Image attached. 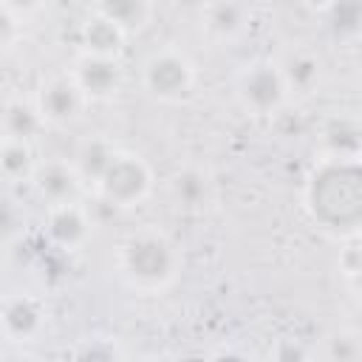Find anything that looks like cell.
<instances>
[{
  "mask_svg": "<svg viewBox=\"0 0 362 362\" xmlns=\"http://www.w3.org/2000/svg\"><path fill=\"white\" fill-rule=\"evenodd\" d=\"M42 235L59 252H79L93 238V218L82 204L51 206L42 215Z\"/></svg>",
  "mask_w": 362,
  "mask_h": 362,
  "instance_id": "10",
  "label": "cell"
},
{
  "mask_svg": "<svg viewBox=\"0 0 362 362\" xmlns=\"http://www.w3.org/2000/svg\"><path fill=\"white\" fill-rule=\"evenodd\" d=\"M68 362H127L124 348L119 345L116 337L107 334H88L74 342Z\"/></svg>",
  "mask_w": 362,
  "mask_h": 362,
  "instance_id": "21",
  "label": "cell"
},
{
  "mask_svg": "<svg viewBox=\"0 0 362 362\" xmlns=\"http://www.w3.org/2000/svg\"><path fill=\"white\" fill-rule=\"evenodd\" d=\"M206 362H255V356L246 351H238V348H223V351H215L212 356H206Z\"/></svg>",
  "mask_w": 362,
  "mask_h": 362,
  "instance_id": "26",
  "label": "cell"
},
{
  "mask_svg": "<svg viewBox=\"0 0 362 362\" xmlns=\"http://www.w3.org/2000/svg\"><path fill=\"white\" fill-rule=\"evenodd\" d=\"M198 85V68L187 51L161 45L141 62V90L161 105H184Z\"/></svg>",
  "mask_w": 362,
  "mask_h": 362,
  "instance_id": "4",
  "label": "cell"
},
{
  "mask_svg": "<svg viewBox=\"0 0 362 362\" xmlns=\"http://www.w3.org/2000/svg\"><path fill=\"white\" fill-rule=\"evenodd\" d=\"M37 170H40V158H37L34 144L8 141V139L0 141V173L8 184H28L31 187Z\"/></svg>",
  "mask_w": 362,
  "mask_h": 362,
  "instance_id": "20",
  "label": "cell"
},
{
  "mask_svg": "<svg viewBox=\"0 0 362 362\" xmlns=\"http://www.w3.org/2000/svg\"><path fill=\"white\" fill-rule=\"evenodd\" d=\"M119 150H122V147H116L113 139H107V136H88V139H82V141L76 144L71 161H74L76 173L82 175V181L88 184L90 192H93V187L99 184V178L110 170V164L116 161Z\"/></svg>",
  "mask_w": 362,
  "mask_h": 362,
  "instance_id": "15",
  "label": "cell"
},
{
  "mask_svg": "<svg viewBox=\"0 0 362 362\" xmlns=\"http://www.w3.org/2000/svg\"><path fill=\"white\" fill-rule=\"evenodd\" d=\"M90 8L105 20L116 23L127 37L144 31L156 17V6L150 0H105V3H93Z\"/></svg>",
  "mask_w": 362,
  "mask_h": 362,
  "instance_id": "18",
  "label": "cell"
},
{
  "mask_svg": "<svg viewBox=\"0 0 362 362\" xmlns=\"http://www.w3.org/2000/svg\"><path fill=\"white\" fill-rule=\"evenodd\" d=\"M303 212L328 238H362V158H317L303 178Z\"/></svg>",
  "mask_w": 362,
  "mask_h": 362,
  "instance_id": "1",
  "label": "cell"
},
{
  "mask_svg": "<svg viewBox=\"0 0 362 362\" xmlns=\"http://www.w3.org/2000/svg\"><path fill=\"white\" fill-rule=\"evenodd\" d=\"M68 71L90 105L93 102H110L124 85V68L119 59L76 54V59L71 62Z\"/></svg>",
  "mask_w": 362,
  "mask_h": 362,
  "instance_id": "11",
  "label": "cell"
},
{
  "mask_svg": "<svg viewBox=\"0 0 362 362\" xmlns=\"http://www.w3.org/2000/svg\"><path fill=\"white\" fill-rule=\"evenodd\" d=\"M45 127H74L85 107L90 105L85 99V93L79 90V85L74 82L71 71H62V74H51L45 79L37 82L34 93H31Z\"/></svg>",
  "mask_w": 362,
  "mask_h": 362,
  "instance_id": "6",
  "label": "cell"
},
{
  "mask_svg": "<svg viewBox=\"0 0 362 362\" xmlns=\"http://www.w3.org/2000/svg\"><path fill=\"white\" fill-rule=\"evenodd\" d=\"M116 272L122 283L136 294H164L184 272V255L178 243L156 229L144 226L130 232L116 249Z\"/></svg>",
  "mask_w": 362,
  "mask_h": 362,
  "instance_id": "2",
  "label": "cell"
},
{
  "mask_svg": "<svg viewBox=\"0 0 362 362\" xmlns=\"http://www.w3.org/2000/svg\"><path fill=\"white\" fill-rule=\"evenodd\" d=\"M3 139L8 141H25V144H37L40 133L48 130L34 99H23V96H8L3 102Z\"/></svg>",
  "mask_w": 362,
  "mask_h": 362,
  "instance_id": "16",
  "label": "cell"
},
{
  "mask_svg": "<svg viewBox=\"0 0 362 362\" xmlns=\"http://www.w3.org/2000/svg\"><path fill=\"white\" fill-rule=\"evenodd\" d=\"M31 189L45 204V209H51V206H65V204H82L88 184L82 181L71 158H45L40 161Z\"/></svg>",
  "mask_w": 362,
  "mask_h": 362,
  "instance_id": "9",
  "label": "cell"
},
{
  "mask_svg": "<svg viewBox=\"0 0 362 362\" xmlns=\"http://www.w3.org/2000/svg\"><path fill=\"white\" fill-rule=\"evenodd\" d=\"M266 356H269V362H314L311 348L300 337H291V334L277 337L269 345V354Z\"/></svg>",
  "mask_w": 362,
  "mask_h": 362,
  "instance_id": "23",
  "label": "cell"
},
{
  "mask_svg": "<svg viewBox=\"0 0 362 362\" xmlns=\"http://www.w3.org/2000/svg\"><path fill=\"white\" fill-rule=\"evenodd\" d=\"M359 351L362 348H359L356 337H351V334H334L331 342H328V356L334 362H356Z\"/></svg>",
  "mask_w": 362,
  "mask_h": 362,
  "instance_id": "25",
  "label": "cell"
},
{
  "mask_svg": "<svg viewBox=\"0 0 362 362\" xmlns=\"http://www.w3.org/2000/svg\"><path fill=\"white\" fill-rule=\"evenodd\" d=\"M48 328V308L34 291H8L0 305V331L8 348H25Z\"/></svg>",
  "mask_w": 362,
  "mask_h": 362,
  "instance_id": "7",
  "label": "cell"
},
{
  "mask_svg": "<svg viewBox=\"0 0 362 362\" xmlns=\"http://www.w3.org/2000/svg\"><path fill=\"white\" fill-rule=\"evenodd\" d=\"M317 158H362V116H325L317 127Z\"/></svg>",
  "mask_w": 362,
  "mask_h": 362,
  "instance_id": "12",
  "label": "cell"
},
{
  "mask_svg": "<svg viewBox=\"0 0 362 362\" xmlns=\"http://www.w3.org/2000/svg\"><path fill=\"white\" fill-rule=\"evenodd\" d=\"M325 34L337 45L362 42V0H334L314 8Z\"/></svg>",
  "mask_w": 362,
  "mask_h": 362,
  "instance_id": "14",
  "label": "cell"
},
{
  "mask_svg": "<svg viewBox=\"0 0 362 362\" xmlns=\"http://www.w3.org/2000/svg\"><path fill=\"white\" fill-rule=\"evenodd\" d=\"M280 71H283V79H286L291 96L311 93L322 79V59L308 48H297L280 62Z\"/></svg>",
  "mask_w": 362,
  "mask_h": 362,
  "instance_id": "19",
  "label": "cell"
},
{
  "mask_svg": "<svg viewBox=\"0 0 362 362\" xmlns=\"http://www.w3.org/2000/svg\"><path fill=\"white\" fill-rule=\"evenodd\" d=\"M124 42H127V34L116 23L96 14L93 8H88L85 20L76 28V48L82 57L119 59V54L124 51Z\"/></svg>",
  "mask_w": 362,
  "mask_h": 362,
  "instance_id": "13",
  "label": "cell"
},
{
  "mask_svg": "<svg viewBox=\"0 0 362 362\" xmlns=\"http://www.w3.org/2000/svg\"><path fill=\"white\" fill-rule=\"evenodd\" d=\"M167 189H170V198L175 201V206H181V209H204L212 201V178L204 167H195V164L178 167L170 175Z\"/></svg>",
  "mask_w": 362,
  "mask_h": 362,
  "instance_id": "17",
  "label": "cell"
},
{
  "mask_svg": "<svg viewBox=\"0 0 362 362\" xmlns=\"http://www.w3.org/2000/svg\"><path fill=\"white\" fill-rule=\"evenodd\" d=\"M232 96L246 116L269 119V116H277L288 105L291 90L283 79L280 62L257 57L238 68L232 79Z\"/></svg>",
  "mask_w": 362,
  "mask_h": 362,
  "instance_id": "3",
  "label": "cell"
},
{
  "mask_svg": "<svg viewBox=\"0 0 362 362\" xmlns=\"http://www.w3.org/2000/svg\"><path fill=\"white\" fill-rule=\"evenodd\" d=\"M144 362H170V359H164V356H150V359H144Z\"/></svg>",
  "mask_w": 362,
  "mask_h": 362,
  "instance_id": "28",
  "label": "cell"
},
{
  "mask_svg": "<svg viewBox=\"0 0 362 362\" xmlns=\"http://www.w3.org/2000/svg\"><path fill=\"white\" fill-rule=\"evenodd\" d=\"M156 189V173L150 161L136 150H119L110 170L93 187V195L116 209L141 206Z\"/></svg>",
  "mask_w": 362,
  "mask_h": 362,
  "instance_id": "5",
  "label": "cell"
},
{
  "mask_svg": "<svg viewBox=\"0 0 362 362\" xmlns=\"http://www.w3.org/2000/svg\"><path fill=\"white\" fill-rule=\"evenodd\" d=\"M342 274H345L351 297L362 305V249H348L342 255Z\"/></svg>",
  "mask_w": 362,
  "mask_h": 362,
  "instance_id": "24",
  "label": "cell"
},
{
  "mask_svg": "<svg viewBox=\"0 0 362 362\" xmlns=\"http://www.w3.org/2000/svg\"><path fill=\"white\" fill-rule=\"evenodd\" d=\"M3 362H37V356L28 354L25 348H8L6 356H3Z\"/></svg>",
  "mask_w": 362,
  "mask_h": 362,
  "instance_id": "27",
  "label": "cell"
},
{
  "mask_svg": "<svg viewBox=\"0 0 362 362\" xmlns=\"http://www.w3.org/2000/svg\"><path fill=\"white\" fill-rule=\"evenodd\" d=\"M25 34V11L11 3V0H0V51L11 54Z\"/></svg>",
  "mask_w": 362,
  "mask_h": 362,
  "instance_id": "22",
  "label": "cell"
},
{
  "mask_svg": "<svg viewBox=\"0 0 362 362\" xmlns=\"http://www.w3.org/2000/svg\"><path fill=\"white\" fill-rule=\"evenodd\" d=\"M255 23V8L238 0H215L201 3L195 8L198 34L212 45H235L240 42Z\"/></svg>",
  "mask_w": 362,
  "mask_h": 362,
  "instance_id": "8",
  "label": "cell"
}]
</instances>
